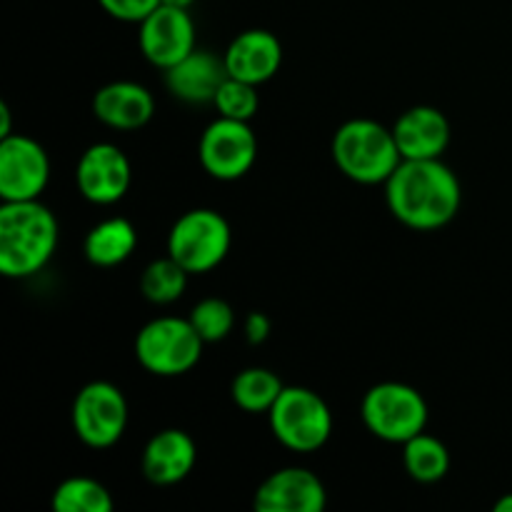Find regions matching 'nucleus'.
Wrapping results in <instances>:
<instances>
[{
	"mask_svg": "<svg viewBox=\"0 0 512 512\" xmlns=\"http://www.w3.org/2000/svg\"><path fill=\"white\" fill-rule=\"evenodd\" d=\"M395 220L413 230L445 228L460 213V180L440 158L403 160L385 183Z\"/></svg>",
	"mask_w": 512,
	"mask_h": 512,
	"instance_id": "nucleus-1",
	"label": "nucleus"
},
{
	"mask_svg": "<svg viewBox=\"0 0 512 512\" xmlns=\"http://www.w3.org/2000/svg\"><path fill=\"white\" fill-rule=\"evenodd\" d=\"M58 248V220L40 200H3L0 205V273L30 278Z\"/></svg>",
	"mask_w": 512,
	"mask_h": 512,
	"instance_id": "nucleus-2",
	"label": "nucleus"
},
{
	"mask_svg": "<svg viewBox=\"0 0 512 512\" xmlns=\"http://www.w3.org/2000/svg\"><path fill=\"white\" fill-rule=\"evenodd\" d=\"M330 153L340 173L360 185H385L403 163L393 128H385L370 118H355L340 125L333 135Z\"/></svg>",
	"mask_w": 512,
	"mask_h": 512,
	"instance_id": "nucleus-3",
	"label": "nucleus"
},
{
	"mask_svg": "<svg viewBox=\"0 0 512 512\" xmlns=\"http://www.w3.org/2000/svg\"><path fill=\"white\" fill-rule=\"evenodd\" d=\"M275 440L293 453H315L333 433V413L315 390L285 385L268 413Z\"/></svg>",
	"mask_w": 512,
	"mask_h": 512,
	"instance_id": "nucleus-4",
	"label": "nucleus"
},
{
	"mask_svg": "<svg viewBox=\"0 0 512 512\" xmlns=\"http://www.w3.org/2000/svg\"><path fill=\"white\" fill-rule=\"evenodd\" d=\"M205 340L193 328L190 318H155L140 328L135 338V358L158 378H178L200 363Z\"/></svg>",
	"mask_w": 512,
	"mask_h": 512,
	"instance_id": "nucleus-5",
	"label": "nucleus"
},
{
	"mask_svg": "<svg viewBox=\"0 0 512 512\" xmlns=\"http://www.w3.org/2000/svg\"><path fill=\"white\" fill-rule=\"evenodd\" d=\"M360 418L365 428L385 443H408L428 425V403L405 383H378L365 393L360 403Z\"/></svg>",
	"mask_w": 512,
	"mask_h": 512,
	"instance_id": "nucleus-6",
	"label": "nucleus"
},
{
	"mask_svg": "<svg viewBox=\"0 0 512 512\" xmlns=\"http://www.w3.org/2000/svg\"><path fill=\"white\" fill-rule=\"evenodd\" d=\"M230 225L218 210L195 208L180 215L168 235V255L178 260L190 275H203L218 268L230 253Z\"/></svg>",
	"mask_w": 512,
	"mask_h": 512,
	"instance_id": "nucleus-7",
	"label": "nucleus"
},
{
	"mask_svg": "<svg viewBox=\"0 0 512 512\" xmlns=\"http://www.w3.org/2000/svg\"><path fill=\"white\" fill-rule=\"evenodd\" d=\"M73 430L88 448H113L128 428V400L113 383L95 380L83 385L70 410Z\"/></svg>",
	"mask_w": 512,
	"mask_h": 512,
	"instance_id": "nucleus-8",
	"label": "nucleus"
},
{
	"mask_svg": "<svg viewBox=\"0 0 512 512\" xmlns=\"http://www.w3.org/2000/svg\"><path fill=\"white\" fill-rule=\"evenodd\" d=\"M200 165L215 180H240L258 158V138L245 120L223 118L205 128L198 145Z\"/></svg>",
	"mask_w": 512,
	"mask_h": 512,
	"instance_id": "nucleus-9",
	"label": "nucleus"
},
{
	"mask_svg": "<svg viewBox=\"0 0 512 512\" xmlns=\"http://www.w3.org/2000/svg\"><path fill=\"white\" fill-rule=\"evenodd\" d=\"M48 180L50 160L38 140L20 133L0 138V198L38 200Z\"/></svg>",
	"mask_w": 512,
	"mask_h": 512,
	"instance_id": "nucleus-10",
	"label": "nucleus"
},
{
	"mask_svg": "<svg viewBox=\"0 0 512 512\" xmlns=\"http://www.w3.org/2000/svg\"><path fill=\"white\" fill-rule=\"evenodd\" d=\"M138 43L145 60L168 70L195 50V23L188 8L160 3L148 18L140 20Z\"/></svg>",
	"mask_w": 512,
	"mask_h": 512,
	"instance_id": "nucleus-11",
	"label": "nucleus"
},
{
	"mask_svg": "<svg viewBox=\"0 0 512 512\" xmlns=\"http://www.w3.org/2000/svg\"><path fill=\"white\" fill-rule=\"evenodd\" d=\"M133 180V168L115 143H95L80 155L75 183L80 195L95 205H113L125 198Z\"/></svg>",
	"mask_w": 512,
	"mask_h": 512,
	"instance_id": "nucleus-12",
	"label": "nucleus"
},
{
	"mask_svg": "<svg viewBox=\"0 0 512 512\" xmlns=\"http://www.w3.org/2000/svg\"><path fill=\"white\" fill-rule=\"evenodd\" d=\"M328 490L308 468H280L258 485L253 508L258 512H323Z\"/></svg>",
	"mask_w": 512,
	"mask_h": 512,
	"instance_id": "nucleus-13",
	"label": "nucleus"
},
{
	"mask_svg": "<svg viewBox=\"0 0 512 512\" xmlns=\"http://www.w3.org/2000/svg\"><path fill=\"white\" fill-rule=\"evenodd\" d=\"M223 63L230 78L245 80L250 85H263L275 78L283 65V45H280L278 35L270 30H245L230 40L228 50L223 53Z\"/></svg>",
	"mask_w": 512,
	"mask_h": 512,
	"instance_id": "nucleus-14",
	"label": "nucleus"
},
{
	"mask_svg": "<svg viewBox=\"0 0 512 512\" xmlns=\"http://www.w3.org/2000/svg\"><path fill=\"white\" fill-rule=\"evenodd\" d=\"M393 135L403 160L440 158L450 145V123L433 105H415L395 120Z\"/></svg>",
	"mask_w": 512,
	"mask_h": 512,
	"instance_id": "nucleus-15",
	"label": "nucleus"
},
{
	"mask_svg": "<svg viewBox=\"0 0 512 512\" xmlns=\"http://www.w3.org/2000/svg\"><path fill=\"white\" fill-rule=\"evenodd\" d=\"M195 460H198L195 440L185 430L168 428L148 440L140 468L153 485H175L193 473Z\"/></svg>",
	"mask_w": 512,
	"mask_h": 512,
	"instance_id": "nucleus-16",
	"label": "nucleus"
},
{
	"mask_svg": "<svg viewBox=\"0 0 512 512\" xmlns=\"http://www.w3.org/2000/svg\"><path fill=\"white\" fill-rule=\"evenodd\" d=\"M153 113V93L133 80H115L93 95V115L113 130L143 128L150 123Z\"/></svg>",
	"mask_w": 512,
	"mask_h": 512,
	"instance_id": "nucleus-17",
	"label": "nucleus"
},
{
	"mask_svg": "<svg viewBox=\"0 0 512 512\" xmlns=\"http://www.w3.org/2000/svg\"><path fill=\"white\" fill-rule=\"evenodd\" d=\"M163 73L165 88L170 90V95L190 105L213 103L215 93L228 78L223 58L198 48Z\"/></svg>",
	"mask_w": 512,
	"mask_h": 512,
	"instance_id": "nucleus-18",
	"label": "nucleus"
},
{
	"mask_svg": "<svg viewBox=\"0 0 512 512\" xmlns=\"http://www.w3.org/2000/svg\"><path fill=\"white\" fill-rule=\"evenodd\" d=\"M138 248V233L133 223L125 218H108L100 220L90 233L85 235V258L95 268H115L125 263Z\"/></svg>",
	"mask_w": 512,
	"mask_h": 512,
	"instance_id": "nucleus-19",
	"label": "nucleus"
},
{
	"mask_svg": "<svg viewBox=\"0 0 512 512\" xmlns=\"http://www.w3.org/2000/svg\"><path fill=\"white\" fill-rule=\"evenodd\" d=\"M283 380L268 368H245L240 370L230 385L233 403L245 413H270L275 400L283 393Z\"/></svg>",
	"mask_w": 512,
	"mask_h": 512,
	"instance_id": "nucleus-20",
	"label": "nucleus"
},
{
	"mask_svg": "<svg viewBox=\"0 0 512 512\" xmlns=\"http://www.w3.org/2000/svg\"><path fill=\"white\" fill-rule=\"evenodd\" d=\"M403 463L405 470L418 483H438L450 470V453L443 440L428 435L423 430L420 435L403 443Z\"/></svg>",
	"mask_w": 512,
	"mask_h": 512,
	"instance_id": "nucleus-21",
	"label": "nucleus"
},
{
	"mask_svg": "<svg viewBox=\"0 0 512 512\" xmlns=\"http://www.w3.org/2000/svg\"><path fill=\"white\" fill-rule=\"evenodd\" d=\"M55 512H110L113 510V495L103 483L93 478H68L55 488L50 500Z\"/></svg>",
	"mask_w": 512,
	"mask_h": 512,
	"instance_id": "nucleus-22",
	"label": "nucleus"
},
{
	"mask_svg": "<svg viewBox=\"0 0 512 512\" xmlns=\"http://www.w3.org/2000/svg\"><path fill=\"white\" fill-rule=\"evenodd\" d=\"M188 270L173 260L170 255L153 260L140 275V293L155 305H170L185 293L188 285Z\"/></svg>",
	"mask_w": 512,
	"mask_h": 512,
	"instance_id": "nucleus-23",
	"label": "nucleus"
},
{
	"mask_svg": "<svg viewBox=\"0 0 512 512\" xmlns=\"http://www.w3.org/2000/svg\"><path fill=\"white\" fill-rule=\"evenodd\" d=\"M190 323L205 343H220L235 328V313L223 298H205L190 313Z\"/></svg>",
	"mask_w": 512,
	"mask_h": 512,
	"instance_id": "nucleus-24",
	"label": "nucleus"
},
{
	"mask_svg": "<svg viewBox=\"0 0 512 512\" xmlns=\"http://www.w3.org/2000/svg\"><path fill=\"white\" fill-rule=\"evenodd\" d=\"M213 105L218 108V113L223 115V118L245 120V123H250V118L258 113L260 105L258 85H250L245 83V80L230 78L228 75V78L223 80V85H220L218 93H215Z\"/></svg>",
	"mask_w": 512,
	"mask_h": 512,
	"instance_id": "nucleus-25",
	"label": "nucleus"
},
{
	"mask_svg": "<svg viewBox=\"0 0 512 512\" xmlns=\"http://www.w3.org/2000/svg\"><path fill=\"white\" fill-rule=\"evenodd\" d=\"M98 3L110 18L123 20V23H140L158 8L160 0H98Z\"/></svg>",
	"mask_w": 512,
	"mask_h": 512,
	"instance_id": "nucleus-26",
	"label": "nucleus"
},
{
	"mask_svg": "<svg viewBox=\"0 0 512 512\" xmlns=\"http://www.w3.org/2000/svg\"><path fill=\"white\" fill-rule=\"evenodd\" d=\"M245 338H248L250 345H260L268 340L270 335V318L265 313H250L248 318H245Z\"/></svg>",
	"mask_w": 512,
	"mask_h": 512,
	"instance_id": "nucleus-27",
	"label": "nucleus"
},
{
	"mask_svg": "<svg viewBox=\"0 0 512 512\" xmlns=\"http://www.w3.org/2000/svg\"><path fill=\"white\" fill-rule=\"evenodd\" d=\"M13 135V120H10V108L5 103H0V138H8Z\"/></svg>",
	"mask_w": 512,
	"mask_h": 512,
	"instance_id": "nucleus-28",
	"label": "nucleus"
},
{
	"mask_svg": "<svg viewBox=\"0 0 512 512\" xmlns=\"http://www.w3.org/2000/svg\"><path fill=\"white\" fill-rule=\"evenodd\" d=\"M495 512H512V493L503 495V498L495 503Z\"/></svg>",
	"mask_w": 512,
	"mask_h": 512,
	"instance_id": "nucleus-29",
	"label": "nucleus"
},
{
	"mask_svg": "<svg viewBox=\"0 0 512 512\" xmlns=\"http://www.w3.org/2000/svg\"><path fill=\"white\" fill-rule=\"evenodd\" d=\"M160 3L175 5V8H190V5H193L195 0H160Z\"/></svg>",
	"mask_w": 512,
	"mask_h": 512,
	"instance_id": "nucleus-30",
	"label": "nucleus"
}]
</instances>
